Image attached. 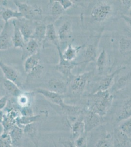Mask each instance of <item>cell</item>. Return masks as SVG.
Instances as JSON below:
<instances>
[{"mask_svg":"<svg viewBox=\"0 0 131 147\" xmlns=\"http://www.w3.org/2000/svg\"><path fill=\"white\" fill-rule=\"evenodd\" d=\"M113 97L110 91H98L88 96L86 109L104 117L113 105Z\"/></svg>","mask_w":131,"mask_h":147,"instance_id":"1","label":"cell"},{"mask_svg":"<svg viewBox=\"0 0 131 147\" xmlns=\"http://www.w3.org/2000/svg\"><path fill=\"white\" fill-rule=\"evenodd\" d=\"M57 48L58 50L60 60L59 63L55 66V69L63 76L64 78L65 79V81L67 82V84H68L71 82V80L75 76L71 73V70L76 66L85 63V62L82 61L79 63H75L73 61H69L66 60L62 57V52L60 46L57 47Z\"/></svg>","mask_w":131,"mask_h":147,"instance_id":"2","label":"cell"},{"mask_svg":"<svg viewBox=\"0 0 131 147\" xmlns=\"http://www.w3.org/2000/svg\"><path fill=\"white\" fill-rule=\"evenodd\" d=\"M93 73L94 72L92 71L75 76L70 82L72 95L75 97H79L81 95L85 90L89 80L93 76Z\"/></svg>","mask_w":131,"mask_h":147,"instance_id":"3","label":"cell"},{"mask_svg":"<svg viewBox=\"0 0 131 147\" xmlns=\"http://www.w3.org/2000/svg\"><path fill=\"white\" fill-rule=\"evenodd\" d=\"M113 7L106 2H99L93 7L91 13V16L93 21L102 22L111 16Z\"/></svg>","mask_w":131,"mask_h":147,"instance_id":"4","label":"cell"},{"mask_svg":"<svg viewBox=\"0 0 131 147\" xmlns=\"http://www.w3.org/2000/svg\"><path fill=\"white\" fill-rule=\"evenodd\" d=\"M83 119L85 123V132L87 134L101 125L104 123V117L86 109L83 110Z\"/></svg>","mask_w":131,"mask_h":147,"instance_id":"5","label":"cell"},{"mask_svg":"<svg viewBox=\"0 0 131 147\" xmlns=\"http://www.w3.org/2000/svg\"><path fill=\"white\" fill-rule=\"evenodd\" d=\"M13 2L17 7L18 11L26 20L32 21L37 16L41 15L42 12L40 7H33L19 1L14 0Z\"/></svg>","mask_w":131,"mask_h":147,"instance_id":"6","label":"cell"},{"mask_svg":"<svg viewBox=\"0 0 131 147\" xmlns=\"http://www.w3.org/2000/svg\"><path fill=\"white\" fill-rule=\"evenodd\" d=\"M13 24L6 23L0 34V50H6L13 47L12 37L13 33Z\"/></svg>","mask_w":131,"mask_h":147,"instance_id":"7","label":"cell"},{"mask_svg":"<svg viewBox=\"0 0 131 147\" xmlns=\"http://www.w3.org/2000/svg\"><path fill=\"white\" fill-rule=\"evenodd\" d=\"M20 115L16 109H12L7 111L4 115V119L2 123L3 132L9 133L10 130L16 125V120Z\"/></svg>","mask_w":131,"mask_h":147,"instance_id":"8","label":"cell"},{"mask_svg":"<svg viewBox=\"0 0 131 147\" xmlns=\"http://www.w3.org/2000/svg\"><path fill=\"white\" fill-rule=\"evenodd\" d=\"M16 23L26 43L32 38L35 27L33 26L31 21L24 18L16 21Z\"/></svg>","mask_w":131,"mask_h":147,"instance_id":"9","label":"cell"},{"mask_svg":"<svg viewBox=\"0 0 131 147\" xmlns=\"http://www.w3.org/2000/svg\"><path fill=\"white\" fill-rule=\"evenodd\" d=\"M36 92L43 96L46 99L61 108L64 107L66 105V103L64 101L63 96L59 94L51 91L48 89L43 88L37 89Z\"/></svg>","mask_w":131,"mask_h":147,"instance_id":"10","label":"cell"},{"mask_svg":"<svg viewBox=\"0 0 131 147\" xmlns=\"http://www.w3.org/2000/svg\"><path fill=\"white\" fill-rule=\"evenodd\" d=\"M70 126L71 138L73 140L86 133L85 123L83 120L82 114L73 121Z\"/></svg>","mask_w":131,"mask_h":147,"instance_id":"11","label":"cell"},{"mask_svg":"<svg viewBox=\"0 0 131 147\" xmlns=\"http://www.w3.org/2000/svg\"><path fill=\"white\" fill-rule=\"evenodd\" d=\"M48 90L63 95L68 91V84L65 80L52 78L48 82Z\"/></svg>","mask_w":131,"mask_h":147,"instance_id":"12","label":"cell"},{"mask_svg":"<svg viewBox=\"0 0 131 147\" xmlns=\"http://www.w3.org/2000/svg\"><path fill=\"white\" fill-rule=\"evenodd\" d=\"M38 122L25 125L23 127L24 133L35 145V147H38L39 132V125Z\"/></svg>","mask_w":131,"mask_h":147,"instance_id":"13","label":"cell"},{"mask_svg":"<svg viewBox=\"0 0 131 147\" xmlns=\"http://www.w3.org/2000/svg\"><path fill=\"white\" fill-rule=\"evenodd\" d=\"M131 117V97L126 99L121 105L115 121L120 124L123 121Z\"/></svg>","mask_w":131,"mask_h":147,"instance_id":"14","label":"cell"},{"mask_svg":"<svg viewBox=\"0 0 131 147\" xmlns=\"http://www.w3.org/2000/svg\"><path fill=\"white\" fill-rule=\"evenodd\" d=\"M0 69L3 73L5 78L11 80L18 86H21L20 79L18 72L14 69L4 63L2 60H0Z\"/></svg>","mask_w":131,"mask_h":147,"instance_id":"15","label":"cell"},{"mask_svg":"<svg viewBox=\"0 0 131 147\" xmlns=\"http://www.w3.org/2000/svg\"><path fill=\"white\" fill-rule=\"evenodd\" d=\"M114 147H130L131 138L118 128L113 133Z\"/></svg>","mask_w":131,"mask_h":147,"instance_id":"16","label":"cell"},{"mask_svg":"<svg viewBox=\"0 0 131 147\" xmlns=\"http://www.w3.org/2000/svg\"><path fill=\"white\" fill-rule=\"evenodd\" d=\"M125 67H121L120 68H119L115 72H113L112 73L107 75L103 78V79H101L100 82L96 90L93 92V93L95 92H97L98 91H104L108 90V89L111 87L113 84V80L115 79V76H116L118 74L120 73V72L123 69H125Z\"/></svg>","mask_w":131,"mask_h":147,"instance_id":"17","label":"cell"},{"mask_svg":"<svg viewBox=\"0 0 131 147\" xmlns=\"http://www.w3.org/2000/svg\"><path fill=\"white\" fill-rule=\"evenodd\" d=\"M58 39L61 42L67 41L71 37L72 34V23L70 20H67L62 24L58 29Z\"/></svg>","mask_w":131,"mask_h":147,"instance_id":"18","label":"cell"},{"mask_svg":"<svg viewBox=\"0 0 131 147\" xmlns=\"http://www.w3.org/2000/svg\"><path fill=\"white\" fill-rule=\"evenodd\" d=\"M13 147H21L24 135L23 129L15 125L9 132Z\"/></svg>","mask_w":131,"mask_h":147,"instance_id":"19","label":"cell"},{"mask_svg":"<svg viewBox=\"0 0 131 147\" xmlns=\"http://www.w3.org/2000/svg\"><path fill=\"white\" fill-rule=\"evenodd\" d=\"M40 44L37 41L30 39L26 43L25 48L22 50V59L24 60L31 55H35L39 52Z\"/></svg>","mask_w":131,"mask_h":147,"instance_id":"20","label":"cell"},{"mask_svg":"<svg viewBox=\"0 0 131 147\" xmlns=\"http://www.w3.org/2000/svg\"><path fill=\"white\" fill-rule=\"evenodd\" d=\"M12 24L13 25L14 30L12 41L13 47L14 48H20L23 50L25 48L26 45L23 36L19 28L16 20L13 21Z\"/></svg>","mask_w":131,"mask_h":147,"instance_id":"21","label":"cell"},{"mask_svg":"<svg viewBox=\"0 0 131 147\" xmlns=\"http://www.w3.org/2000/svg\"><path fill=\"white\" fill-rule=\"evenodd\" d=\"M95 147H114L113 134L106 131L95 143Z\"/></svg>","mask_w":131,"mask_h":147,"instance_id":"22","label":"cell"},{"mask_svg":"<svg viewBox=\"0 0 131 147\" xmlns=\"http://www.w3.org/2000/svg\"><path fill=\"white\" fill-rule=\"evenodd\" d=\"M3 88L8 94L13 97L17 98L23 93L16 84L5 78L2 79Z\"/></svg>","mask_w":131,"mask_h":147,"instance_id":"23","label":"cell"},{"mask_svg":"<svg viewBox=\"0 0 131 147\" xmlns=\"http://www.w3.org/2000/svg\"><path fill=\"white\" fill-rule=\"evenodd\" d=\"M83 47L84 45L74 47L72 45L71 43H69L66 49L64 52H62V57L66 60L69 61H73L77 57L80 50Z\"/></svg>","mask_w":131,"mask_h":147,"instance_id":"24","label":"cell"},{"mask_svg":"<svg viewBox=\"0 0 131 147\" xmlns=\"http://www.w3.org/2000/svg\"><path fill=\"white\" fill-rule=\"evenodd\" d=\"M40 56L39 52L28 57L25 59L24 67L26 73L28 74L36 66L39 64Z\"/></svg>","mask_w":131,"mask_h":147,"instance_id":"25","label":"cell"},{"mask_svg":"<svg viewBox=\"0 0 131 147\" xmlns=\"http://www.w3.org/2000/svg\"><path fill=\"white\" fill-rule=\"evenodd\" d=\"M97 55V48L96 44H89L85 48L84 52V58L85 63L94 61L96 59Z\"/></svg>","mask_w":131,"mask_h":147,"instance_id":"26","label":"cell"},{"mask_svg":"<svg viewBox=\"0 0 131 147\" xmlns=\"http://www.w3.org/2000/svg\"><path fill=\"white\" fill-rule=\"evenodd\" d=\"M46 39L53 44L56 47L59 46L58 34L53 24H49L46 25Z\"/></svg>","mask_w":131,"mask_h":147,"instance_id":"27","label":"cell"},{"mask_svg":"<svg viewBox=\"0 0 131 147\" xmlns=\"http://www.w3.org/2000/svg\"><path fill=\"white\" fill-rule=\"evenodd\" d=\"M46 26L44 24L37 25L31 39L37 41L40 45L42 42H44L46 35Z\"/></svg>","mask_w":131,"mask_h":147,"instance_id":"28","label":"cell"},{"mask_svg":"<svg viewBox=\"0 0 131 147\" xmlns=\"http://www.w3.org/2000/svg\"><path fill=\"white\" fill-rule=\"evenodd\" d=\"M131 79V72L125 75L121 76L116 82L112 85L111 91L112 92H116L124 88Z\"/></svg>","mask_w":131,"mask_h":147,"instance_id":"29","label":"cell"},{"mask_svg":"<svg viewBox=\"0 0 131 147\" xmlns=\"http://www.w3.org/2000/svg\"><path fill=\"white\" fill-rule=\"evenodd\" d=\"M40 117V115H34L32 116H23L20 115L17 118L16 125L23 129L25 125L38 122Z\"/></svg>","mask_w":131,"mask_h":147,"instance_id":"30","label":"cell"},{"mask_svg":"<svg viewBox=\"0 0 131 147\" xmlns=\"http://www.w3.org/2000/svg\"><path fill=\"white\" fill-rule=\"evenodd\" d=\"M107 62V55L104 49L100 53L96 60V68L99 75H102L104 71Z\"/></svg>","mask_w":131,"mask_h":147,"instance_id":"31","label":"cell"},{"mask_svg":"<svg viewBox=\"0 0 131 147\" xmlns=\"http://www.w3.org/2000/svg\"><path fill=\"white\" fill-rule=\"evenodd\" d=\"M1 15L5 21V23H8L9 20L12 18L17 19L18 20L23 18L22 14L18 11L14 10L9 9H7L1 11Z\"/></svg>","mask_w":131,"mask_h":147,"instance_id":"32","label":"cell"},{"mask_svg":"<svg viewBox=\"0 0 131 147\" xmlns=\"http://www.w3.org/2000/svg\"><path fill=\"white\" fill-rule=\"evenodd\" d=\"M119 50L124 55L131 52V38L122 37L119 41Z\"/></svg>","mask_w":131,"mask_h":147,"instance_id":"33","label":"cell"},{"mask_svg":"<svg viewBox=\"0 0 131 147\" xmlns=\"http://www.w3.org/2000/svg\"><path fill=\"white\" fill-rule=\"evenodd\" d=\"M32 93H24L23 92L17 98V104L20 107H26L30 106L32 100Z\"/></svg>","mask_w":131,"mask_h":147,"instance_id":"34","label":"cell"},{"mask_svg":"<svg viewBox=\"0 0 131 147\" xmlns=\"http://www.w3.org/2000/svg\"><path fill=\"white\" fill-rule=\"evenodd\" d=\"M64 11L65 10L58 1H52L50 7V12L53 17H59L63 14Z\"/></svg>","mask_w":131,"mask_h":147,"instance_id":"35","label":"cell"},{"mask_svg":"<svg viewBox=\"0 0 131 147\" xmlns=\"http://www.w3.org/2000/svg\"><path fill=\"white\" fill-rule=\"evenodd\" d=\"M120 124L118 128L131 138V117L123 121Z\"/></svg>","mask_w":131,"mask_h":147,"instance_id":"36","label":"cell"},{"mask_svg":"<svg viewBox=\"0 0 131 147\" xmlns=\"http://www.w3.org/2000/svg\"><path fill=\"white\" fill-rule=\"evenodd\" d=\"M0 147H12L9 133L2 132L0 135Z\"/></svg>","mask_w":131,"mask_h":147,"instance_id":"37","label":"cell"},{"mask_svg":"<svg viewBox=\"0 0 131 147\" xmlns=\"http://www.w3.org/2000/svg\"><path fill=\"white\" fill-rule=\"evenodd\" d=\"M44 69L43 66L39 64L28 74V78L30 79H38L41 76Z\"/></svg>","mask_w":131,"mask_h":147,"instance_id":"38","label":"cell"},{"mask_svg":"<svg viewBox=\"0 0 131 147\" xmlns=\"http://www.w3.org/2000/svg\"><path fill=\"white\" fill-rule=\"evenodd\" d=\"M74 144L77 147H88L87 134L85 133L73 140Z\"/></svg>","mask_w":131,"mask_h":147,"instance_id":"39","label":"cell"},{"mask_svg":"<svg viewBox=\"0 0 131 147\" xmlns=\"http://www.w3.org/2000/svg\"><path fill=\"white\" fill-rule=\"evenodd\" d=\"M20 112L21 115L23 116H32L34 115L33 110L30 106L22 107Z\"/></svg>","mask_w":131,"mask_h":147,"instance_id":"40","label":"cell"},{"mask_svg":"<svg viewBox=\"0 0 131 147\" xmlns=\"http://www.w3.org/2000/svg\"><path fill=\"white\" fill-rule=\"evenodd\" d=\"M64 10L69 9L73 5V2L70 0H58Z\"/></svg>","mask_w":131,"mask_h":147,"instance_id":"41","label":"cell"},{"mask_svg":"<svg viewBox=\"0 0 131 147\" xmlns=\"http://www.w3.org/2000/svg\"><path fill=\"white\" fill-rule=\"evenodd\" d=\"M60 143L63 146V147H77L75 146L73 141L69 139L61 140Z\"/></svg>","mask_w":131,"mask_h":147,"instance_id":"42","label":"cell"},{"mask_svg":"<svg viewBox=\"0 0 131 147\" xmlns=\"http://www.w3.org/2000/svg\"><path fill=\"white\" fill-rule=\"evenodd\" d=\"M8 102V97L7 96L0 98V110L5 109Z\"/></svg>","mask_w":131,"mask_h":147,"instance_id":"43","label":"cell"},{"mask_svg":"<svg viewBox=\"0 0 131 147\" xmlns=\"http://www.w3.org/2000/svg\"><path fill=\"white\" fill-rule=\"evenodd\" d=\"M121 17L126 21V23L131 28V16H129L126 15H122Z\"/></svg>","mask_w":131,"mask_h":147,"instance_id":"44","label":"cell"},{"mask_svg":"<svg viewBox=\"0 0 131 147\" xmlns=\"http://www.w3.org/2000/svg\"><path fill=\"white\" fill-rule=\"evenodd\" d=\"M121 2L123 6L127 9H130L131 5V1H122Z\"/></svg>","mask_w":131,"mask_h":147,"instance_id":"45","label":"cell"},{"mask_svg":"<svg viewBox=\"0 0 131 147\" xmlns=\"http://www.w3.org/2000/svg\"><path fill=\"white\" fill-rule=\"evenodd\" d=\"M5 114L3 110H0V124H2L4 119Z\"/></svg>","mask_w":131,"mask_h":147,"instance_id":"46","label":"cell"},{"mask_svg":"<svg viewBox=\"0 0 131 147\" xmlns=\"http://www.w3.org/2000/svg\"><path fill=\"white\" fill-rule=\"evenodd\" d=\"M7 5V1H4V0H0V5H3V6H6ZM0 14H1V11H0Z\"/></svg>","mask_w":131,"mask_h":147,"instance_id":"47","label":"cell"},{"mask_svg":"<svg viewBox=\"0 0 131 147\" xmlns=\"http://www.w3.org/2000/svg\"><path fill=\"white\" fill-rule=\"evenodd\" d=\"M129 15L130 16H131V5L129 9Z\"/></svg>","mask_w":131,"mask_h":147,"instance_id":"48","label":"cell"},{"mask_svg":"<svg viewBox=\"0 0 131 147\" xmlns=\"http://www.w3.org/2000/svg\"><path fill=\"white\" fill-rule=\"evenodd\" d=\"M130 147H131V141H130Z\"/></svg>","mask_w":131,"mask_h":147,"instance_id":"49","label":"cell"},{"mask_svg":"<svg viewBox=\"0 0 131 147\" xmlns=\"http://www.w3.org/2000/svg\"><path fill=\"white\" fill-rule=\"evenodd\" d=\"M54 146H55V147H57L55 145V144H54Z\"/></svg>","mask_w":131,"mask_h":147,"instance_id":"50","label":"cell"},{"mask_svg":"<svg viewBox=\"0 0 131 147\" xmlns=\"http://www.w3.org/2000/svg\"></svg>","mask_w":131,"mask_h":147,"instance_id":"51","label":"cell"}]
</instances>
